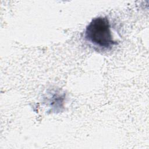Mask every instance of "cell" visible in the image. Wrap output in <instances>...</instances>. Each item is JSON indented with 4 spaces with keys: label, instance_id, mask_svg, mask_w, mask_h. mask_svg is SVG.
I'll return each instance as SVG.
<instances>
[{
    "label": "cell",
    "instance_id": "1",
    "mask_svg": "<svg viewBox=\"0 0 149 149\" xmlns=\"http://www.w3.org/2000/svg\"><path fill=\"white\" fill-rule=\"evenodd\" d=\"M86 40L94 46L102 49H110L117 42L113 40L109 22L106 17L93 19L86 27Z\"/></svg>",
    "mask_w": 149,
    "mask_h": 149
}]
</instances>
